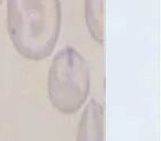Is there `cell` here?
I'll return each mask as SVG.
<instances>
[{"instance_id": "1", "label": "cell", "mask_w": 161, "mask_h": 141, "mask_svg": "<svg viewBox=\"0 0 161 141\" xmlns=\"http://www.w3.org/2000/svg\"><path fill=\"white\" fill-rule=\"evenodd\" d=\"M60 0H8V32L20 54L32 61L51 55L61 30Z\"/></svg>"}, {"instance_id": "4", "label": "cell", "mask_w": 161, "mask_h": 141, "mask_svg": "<svg viewBox=\"0 0 161 141\" xmlns=\"http://www.w3.org/2000/svg\"><path fill=\"white\" fill-rule=\"evenodd\" d=\"M85 18L88 31L95 40L103 43L104 38V0H86Z\"/></svg>"}, {"instance_id": "3", "label": "cell", "mask_w": 161, "mask_h": 141, "mask_svg": "<svg viewBox=\"0 0 161 141\" xmlns=\"http://www.w3.org/2000/svg\"><path fill=\"white\" fill-rule=\"evenodd\" d=\"M76 141H105V112L96 99H90L84 109Z\"/></svg>"}, {"instance_id": "2", "label": "cell", "mask_w": 161, "mask_h": 141, "mask_svg": "<svg viewBox=\"0 0 161 141\" xmlns=\"http://www.w3.org/2000/svg\"><path fill=\"white\" fill-rule=\"evenodd\" d=\"M49 97L62 114H74L86 102L90 92V68L73 48L63 49L53 58L49 70Z\"/></svg>"}]
</instances>
